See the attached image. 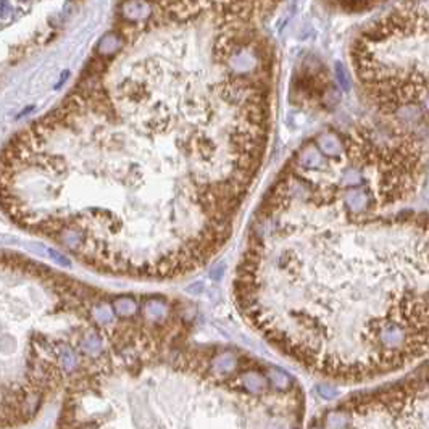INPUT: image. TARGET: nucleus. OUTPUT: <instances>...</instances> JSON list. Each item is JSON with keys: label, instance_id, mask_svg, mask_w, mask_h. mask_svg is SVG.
<instances>
[{"label": "nucleus", "instance_id": "1", "mask_svg": "<svg viewBox=\"0 0 429 429\" xmlns=\"http://www.w3.org/2000/svg\"><path fill=\"white\" fill-rule=\"evenodd\" d=\"M426 147L390 123L318 133L269 184L234 274L260 337L309 375L363 384L429 358Z\"/></svg>", "mask_w": 429, "mask_h": 429}, {"label": "nucleus", "instance_id": "2", "mask_svg": "<svg viewBox=\"0 0 429 429\" xmlns=\"http://www.w3.org/2000/svg\"><path fill=\"white\" fill-rule=\"evenodd\" d=\"M350 62L381 121L406 129L429 123V0H402L368 24Z\"/></svg>", "mask_w": 429, "mask_h": 429}, {"label": "nucleus", "instance_id": "3", "mask_svg": "<svg viewBox=\"0 0 429 429\" xmlns=\"http://www.w3.org/2000/svg\"><path fill=\"white\" fill-rule=\"evenodd\" d=\"M340 8L349 10V12H361V10H368L371 7L382 3L384 0H334Z\"/></svg>", "mask_w": 429, "mask_h": 429}, {"label": "nucleus", "instance_id": "4", "mask_svg": "<svg viewBox=\"0 0 429 429\" xmlns=\"http://www.w3.org/2000/svg\"><path fill=\"white\" fill-rule=\"evenodd\" d=\"M121 47V41L115 34H107L100 42V53H113Z\"/></svg>", "mask_w": 429, "mask_h": 429}, {"label": "nucleus", "instance_id": "5", "mask_svg": "<svg viewBox=\"0 0 429 429\" xmlns=\"http://www.w3.org/2000/svg\"><path fill=\"white\" fill-rule=\"evenodd\" d=\"M12 15V5L8 0H0V18H7Z\"/></svg>", "mask_w": 429, "mask_h": 429}, {"label": "nucleus", "instance_id": "6", "mask_svg": "<svg viewBox=\"0 0 429 429\" xmlns=\"http://www.w3.org/2000/svg\"><path fill=\"white\" fill-rule=\"evenodd\" d=\"M48 254H50L55 260H58L60 263H63V265H70V262H68V258H65V257H62L60 254H57V252L55 250H48Z\"/></svg>", "mask_w": 429, "mask_h": 429}]
</instances>
